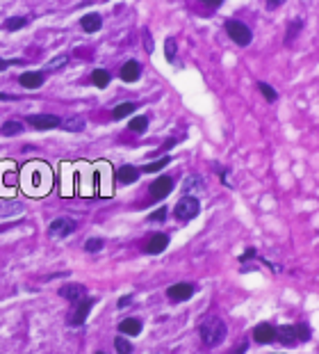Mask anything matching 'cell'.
<instances>
[{
	"label": "cell",
	"mask_w": 319,
	"mask_h": 354,
	"mask_svg": "<svg viewBox=\"0 0 319 354\" xmlns=\"http://www.w3.org/2000/svg\"><path fill=\"white\" fill-rule=\"evenodd\" d=\"M117 179H119V183L130 185V183H135V181L139 179V169H137V167H133V165H123V167H119Z\"/></svg>",
	"instance_id": "obj_16"
},
{
	"label": "cell",
	"mask_w": 319,
	"mask_h": 354,
	"mask_svg": "<svg viewBox=\"0 0 319 354\" xmlns=\"http://www.w3.org/2000/svg\"><path fill=\"white\" fill-rule=\"evenodd\" d=\"M246 349H249V343H246V340H242V343H240V345H237V347H235V349H233V352H231V354H244V352H246Z\"/></svg>",
	"instance_id": "obj_36"
},
{
	"label": "cell",
	"mask_w": 319,
	"mask_h": 354,
	"mask_svg": "<svg viewBox=\"0 0 319 354\" xmlns=\"http://www.w3.org/2000/svg\"><path fill=\"white\" fill-rule=\"evenodd\" d=\"M164 220H167V208H164V206L162 208H157L155 213L151 215V222H164Z\"/></svg>",
	"instance_id": "obj_34"
},
{
	"label": "cell",
	"mask_w": 319,
	"mask_h": 354,
	"mask_svg": "<svg viewBox=\"0 0 319 354\" xmlns=\"http://www.w3.org/2000/svg\"><path fill=\"white\" fill-rule=\"evenodd\" d=\"M285 0H267V10H278Z\"/></svg>",
	"instance_id": "obj_37"
},
{
	"label": "cell",
	"mask_w": 319,
	"mask_h": 354,
	"mask_svg": "<svg viewBox=\"0 0 319 354\" xmlns=\"http://www.w3.org/2000/svg\"><path fill=\"white\" fill-rule=\"evenodd\" d=\"M171 162V158L169 155H162L160 160H155V162H148V165H144V171L146 174H153V171H160V169H164V167Z\"/></svg>",
	"instance_id": "obj_23"
},
{
	"label": "cell",
	"mask_w": 319,
	"mask_h": 354,
	"mask_svg": "<svg viewBox=\"0 0 319 354\" xmlns=\"http://www.w3.org/2000/svg\"><path fill=\"white\" fill-rule=\"evenodd\" d=\"M114 347H117L119 354H133V343H128L123 336H119V338H114Z\"/></svg>",
	"instance_id": "obj_26"
},
{
	"label": "cell",
	"mask_w": 319,
	"mask_h": 354,
	"mask_svg": "<svg viewBox=\"0 0 319 354\" xmlns=\"http://www.w3.org/2000/svg\"><path fill=\"white\" fill-rule=\"evenodd\" d=\"M16 64H23V60H0V71H5L7 66H16Z\"/></svg>",
	"instance_id": "obj_35"
},
{
	"label": "cell",
	"mask_w": 319,
	"mask_h": 354,
	"mask_svg": "<svg viewBox=\"0 0 319 354\" xmlns=\"http://www.w3.org/2000/svg\"><path fill=\"white\" fill-rule=\"evenodd\" d=\"M59 295H62L64 299H69V302H78L84 295V286L82 284H66L59 288Z\"/></svg>",
	"instance_id": "obj_14"
},
{
	"label": "cell",
	"mask_w": 319,
	"mask_h": 354,
	"mask_svg": "<svg viewBox=\"0 0 319 354\" xmlns=\"http://www.w3.org/2000/svg\"><path fill=\"white\" fill-rule=\"evenodd\" d=\"M182 190H185L187 197H194V192H196V195L205 192V183H203L201 176H187V181H185V185H182Z\"/></svg>",
	"instance_id": "obj_15"
},
{
	"label": "cell",
	"mask_w": 319,
	"mask_h": 354,
	"mask_svg": "<svg viewBox=\"0 0 319 354\" xmlns=\"http://www.w3.org/2000/svg\"><path fill=\"white\" fill-rule=\"evenodd\" d=\"M194 286L191 284H173L171 288L167 290L169 299H173V302H185V299H189L191 295H194Z\"/></svg>",
	"instance_id": "obj_9"
},
{
	"label": "cell",
	"mask_w": 319,
	"mask_h": 354,
	"mask_svg": "<svg viewBox=\"0 0 319 354\" xmlns=\"http://www.w3.org/2000/svg\"><path fill=\"white\" fill-rule=\"evenodd\" d=\"M203 5H207V7H219L221 5V0H201Z\"/></svg>",
	"instance_id": "obj_39"
},
{
	"label": "cell",
	"mask_w": 319,
	"mask_h": 354,
	"mask_svg": "<svg viewBox=\"0 0 319 354\" xmlns=\"http://www.w3.org/2000/svg\"><path fill=\"white\" fill-rule=\"evenodd\" d=\"M173 213H176V220L178 222H189L194 220L198 213H201V204H198L196 197H182L180 201L176 204V208H173Z\"/></svg>",
	"instance_id": "obj_2"
},
{
	"label": "cell",
	"mask_w": 319,
	"mask_h": 354,
	"mask_svg": "<svg viewBox=\"0 0 319 354\" xmlns=\"http://www.w3.org/2000/svg\"><path fill=\"white\" fill-rule=\"evenodd\" d=\"M59 126H62L64 130H69V133H80V130H84V119L82 117H71V119L62 121Z\"/></svg>",
	"instance_id": "obj_19"
},
{
	"label": "cell",
	"mask_w": 319,
	"mask_h": 354,
	"mask_svg": "<svg viewBox=\"0 0 319 354\" xmlns=\"http://www.w3.org/2000/svg\"><path fill=\"white\" fill-rule=\"evenodd\" d=\"M119 331L126 336H139L142 334V322L137 318H126L121 324H119Z\"/></svg>",
	"instance_id": "obj_17"
},
{
	"label": "cell",
	"mask_w": 319,
	"mask_h": 354,
	"mask_svg": "<svg viewBox=\"0 0 319 354\" xmlns=\"http://www.w3.org/2000/svg\"><path fill=\"white\" fill-rule=\"evenodd\" d=\"M96 354H105V352H96Z\"/></svg>",
	"instance_id": "obj_43"
},
{
	"label": "cell",
	"mask_w": 319,
	"mask_h": 354,
	"mask_svg": "<svg viewBox=\"0 0 319 354\" xmlns=\"http://www.w3.org/2000/svg\"><path fill=\"white\" fill-rule=\"evenodd\" d=\"M258 90L262 92V96H265L269 103H274L276 99H278V94H276V90L271 85H267V82H258Z\"/></svg>",
	"instance_id": "obj_28"
},
{
	"label": "cell",
	"mask_w": 319,
	"mask_h": 354,
	"mask_svg": "<svg viewBox=\"0 0 319 354\" xmlns=\"http://www.w3.org/2000/svg\"><path fill=\"white\" fill-rule=\"evenodd\" d=\"M276 338H278V343L287 345V347H294V345H299V336H296V327L294 324H283V327H278L276 329Z\"/></svg>",
	"instance_id": "obj_8"
},
{
	"label": "cell",
	"mask_w": 319,
	"mask_h": 354,
	"mask_svg": "<svg viewBox=\"0 0 319 354\" xmlns=\"http://www.w3.org/2000/svg\"><path fill=\"white\" fill-rule=\"evenodd\" d=\"M25 23H28V21H25L23 16H12V19H7V21H5V30H10V32L21 30V28H23Z\"/></svg>",
	"instance_id": "obj_25"
},
{
	"label": "cell",
	"mask_w": 319,
	"mask_h": 354,
	"mask_svg": "<svg viewBox=\"0 0 319 354\" xmlns=\"http://www.w3.org/2000/svg\"><path fill=\"white\" fill-rule=\"evenodd\" d=\"M303 28V21H292L290 28H287V37H285V44L290 46L292 39H294V35H299V30Z\"/></svg>",
	"instance_id": "obj_27"
},
{
	"label": "cell",
	"mask_w": 319,
	"mask_h": 354,
	"mask_svg": "<svg viewBox=\"0 0 319 354\" xmlns=\"http://www.w3.org/2000/svg\"><path fill=\"white\" fill-rule=\"evenodd\" d=\"M0 133L5 135V137H12V135H21V133H23V124H21V121L10 119V121H7V124H3V128H0Z\"/></svg>",
	"instance_id": "obj_20"
},
{
	"label": "cell",
	"mask_w": 319,
	"mask_h": 354,
	"mask_svg": "<svg viewBox=\"0 0 319 354\" xmlns=\"http://www.w3.org/2000/svg\"><path fill=\"white\" fill-rule=\"evenodd\" d=\"M93 304H96V299H78V302H75L73 313L69 315V324H71V327H82Z\"/></svg>",
	"instance_id": "obj_4"
},
{
	"label": "cell",
	"mask_w": 319,
	"mask_h": 354,
	"mask_svg": "<svg viewBox=\"0 0 319 354\" xmlns=\"http://www.w3.org/2000/svg\"><path fill=\"white\" fill-rule=\"evenodd\" d=\"M167 244H169V235L167 233H155L151 240L146 242V254H162L164 249H167Z\"/></svg>",
	"instance_id": "obj_12"
},
{
	"label": "cell",
	"mask_w": 319,
	"mask_h": 354,
	"mask_svg": "<svg viewBox=\"0 0 319 354\" xmlns=\"http://www.w3.org/2000/svg\"><path fill=\"white\" fill-rule=\"evenodd\" d=\"M296 327V336H299V340L301 343H305V340H310V327L305 322H299V324H294Z\"/></svg>",
	"instance_id": "obj_32"
},
{
	"label": "cell",
	"mask_w": 319,
	"mask_h": 354,
	"mask_svg": "<svg viewBox=\"0 0 319 354\" xmlns=\"http://www.w3.org/2000/svg\"><path fill=\"white\" fill-rule=\"evenodd\" d=\"M164 55H167V60L171 62V64L176 62V39H171V37L164 41Z\"/></svg>",
	"instance_id": "obj_30"
},
{
	"label": "cell",
	"mask_w": 319,
	"mask_h": 354,
	"mask_svg": "<svg viewBox=\"0 0 319 354\" xmlns=\"http://www.w3.org/2000/svg\"><path fill=\"white\" fill-rule=\"evenodd\" d=\"M142 39H144V48H146V53H153L155 46H153V37H151V32H148L146 28L142 30Z\"/></svg>",
	"instance_id": "obj_33"
},
{
	"label": "cell",
	"mask_w": 319,
	"mask_h": 354,
	"mask_svg": "<svg viewBox=\"0 0 319 354\" xmlns=\"http://www.w3.org/2000/svg\"><path fill=\"white\" fill-rule=\"evenodd\" d=\"M28 124H32L37 130H53L62 124V119L55 115H30L28 117Z\"/></svg>",
	"instance_id": "obj_7"
},
{
	"label": "cell",
	"mask_w": 319,
	"mask_h": 354,
	"mask_svg": "<svg viewBox=\"0 0 319 354\" xmlns=\"http://www.w3.org/2000/svg\"><path fill=\"white\" fill-rule=\"evenodd\" d=\"M171 146H176V140H169L167 144H164V149H171Z\"/></svg>",
	"instance_id": "obj_42"
},
{
	"label": "cell",
	"mask_w": 319,
	"mask_h": 354,
	"mask_svg": "<svg viewBox=\"0 0 319 354\" xmlns=\"http://www.w3.org/2000/svg\"><path fill=\"white\" fill-rule=\"evenodd\" d=\"M91 82L96 87H100V90H103V87H108L110 85V73L105 69H93V73H91Z\"/></svg>",
	"instance_id": "obj_22"
},
{
	"label": "cell",
	"mask_w": 319,
	"mask_h": 354,
	"mask_svg": "<svg viewBox=\"0 0 319 354\" xmlns=\"http://www.w3.org/2000/svg\"><path fill=\"white\" fill-rule=\"evenodd\" d=\"M0 101H16V96H12V94H0Z\"/></svg>",
	"instance_id": "obj_41"
},
{
	"label": "cell",
	"mask_w": 319,
	"mask_h": 354,
	"mask_svg": "<svg viewBox=\"0 0 319 354\" xmlns=\"http://www.w3.org/2000/svg\"><path fill=\"white\" fill-rule=\"evenodd\" d=\"M226 324H224V320L219 318H207L201 322V327H198V334H201V340L207 345V347H217V345L224 343V338H226Z\"/></svg>",
	"instance_id": "obj_1"
},
{
	"label": "cell",
	"mask_w": 319,
	"mask_h": 354,
	"mask_svg": "<svg viewBox=\"0 0 319 354\" xmlns=\"http://www.w3.org/2000/svg\"><path fill=\"white\" fill-rule=\"evenodd\" d=\"M130 302H133V297H130V295H126V297H121V299H119V309H126V306L130 304Z\"/></svg>",
	"instance_id": "obj_38"
},
{
	"label": "cell",
	"mask_w": 319,
	"mask_h": 354,
	"mask_svg": "<svg viewBox=\"0 0 319 354\" xmlns=\"http://www.w3.org/2000/svg\"><path fill=\"white\" fill-rule=\"evenodd\" d=\"M19 82H21V87H25V90H37V87L44 85V73L25 71V73L19 78Z\"/></svg>",
	"instance_id": "obj_13"
},
{
	"label": "cell",
	"mask_w": 319,
	"mask_h": 354,
	"mask_svg": "<svg viewBox=\"0 0 319 354\" xmlns=\"http://www.w3.org/2000/svg\"><path fill=\"white\" fill-rule=\"evenodd\" d=\"M226 32L237 46H249L251 39H253V32L249 30V25H244L242 21H235V19L226 21Z\"/></svg>",
	"instance_id": "obj_3"
},
{
	"label": "cell",
	"mask_w": 319,
	"mask_h": 354,
	"mask_svg": "<svg viewBox=\"0 0 319 354\" xmlns=\"http://www.w3.org/2000/svg\"><path fill=\"white\" fill-rule=\"evenodd\" d=\"M130 130H133V133H146V128H148V119L146 117H135L133 121H130Z\"/></svg>",
	"instance_id": "obj_24"
},
{
	"label": "cell",
	"mask_w": 319,
	"mask_h": 354,
	"mask_svg": "<svg viewBox=\"0 0 319 354\" xmlns=\"http://www.w3.org/2000/svg\"><path fill=\"white\" fill-rule=\"evenodd\" d=\"M142 75V66H139L137 60H128L126 64L121 66V80L123 82H135Z\"/></svg>",
	"instance_id": "obj_11"
},
{
	"label": "cell",
	"mask_w": 319,
	"mask_h": 354,
	"mask_svg": "<svg viewBox=\"0 0 319 354\" xmlns=\"http://www.w3.org/2000/svg\"><path fill=\"white\" fill-rule=\"evenodd\" d=\"M253 256H255V249H246V254L244 256H242V263H244V260H249V258H253Z\"/></svg>",
	"instance_id": "obj_40"
},
{
	"label": "cell",
	"mask_w": 319,
	"mask_h": 354,
	"mask_svg": "<svg viewBox=\"0 0 319 354\" xmlns=\"http://www.w3.org/2000/svg\"><path fill=\"white\" fill-rule=\"evenodd\" d=\"M73 231H75V222L64 220V217L53 220V222H50V226H48L50 238H66V235H71Z\"/></svg>",
	"instance_id": "obj_6"
},
{
	"label": "cell",
	"mask_w": 319,
	"mask_h": 354,
	"mask_svg": "<svg viewBox=\"0 0 319 354\" xmlns=\"http://www.w3.org/2000/svg\"><path fill=\"white\" fill-rule=\"evenodd\" d=\"M66 64H69V55H59V57H53V60L46 64V69L57 71V69H62V66H66Z\"/></svg>",
	"instance_id": "obj_29"
},
{
	"label": "cell",
	"mask_w": 319,
	"mask_h": 354,
	"mask_svg": "<svg viewBox=\"0 0 319 354\" xmlns=\"http://www.w3.org/2000/svg\"><path fill=\"white\" fill-rule=\"evenodd\" d=\"M80 25H82L84 32H98L100 25H103V21H100L98 14H84L82 19H80Z\"/></svg>",
	"instance_id": "obj_18"
},
{
	"label": "cell",
	"mask_w": 319,
	"mask_h": 354,
	"mask_svg": "<svg viewBox=\"0 0 319 354\" xmlns=\"http://www.w3.org/2000/svg\"><path fill=\"white\" fill-rule=\"evenodd\" d=\"M274 338H276V329L271 327V324H267V322L258 324V327L253 329V340H255V343L267 345V343H271Z\"/></svg>",
	"instance_id": "obj_10"
},
{
	"label": "cell",
	"mask_w": 319,
	"mask_h": 354,
	"mask_svg": "<svg viewBox=\"0 0 319 354\" xmlns=\"http://www.w3.org/2000/svg\"><path fill=\"white\" fill-rule=\"evenodd\" d=\"M84 249L91 251V254H96V251L103 249V240H100V238H89L87 242H84Z\"/></svg>",
	"instance_id": "obj_31"
},
{
	"label": "cell",
	"mask_w": 319,
	"mask_h": 354,
	"mask_svg": "<svg viewBox=\"0 0 319 354\" xmlns=\"http://www.w3.org/2000/svg\"><path fill=\"white\" fill-rule=\"evenodd\" d=\"M173 190V179L171 176H160V179L153 181L151 185V199H164V197H169V192Z\"/></svg>",
	"instance_id": "obj_5"
},
{
	"label": "cell",
	"mask_w": 319,
	"mask_h": 354,
	"mask_svg": "<svg viewBox=\"0 0 319 354\" xmlns=\"http://www.w3.org/2000/svg\"><path fill=\"white\" fill-rule=\"evenodd\" d=\"M135 110H137V103H121V105H117V108L112 110V117H114V119H123V117L133 115Z\"/></svg>",
	"instance_id": "obj_21"
}]
</instances>
